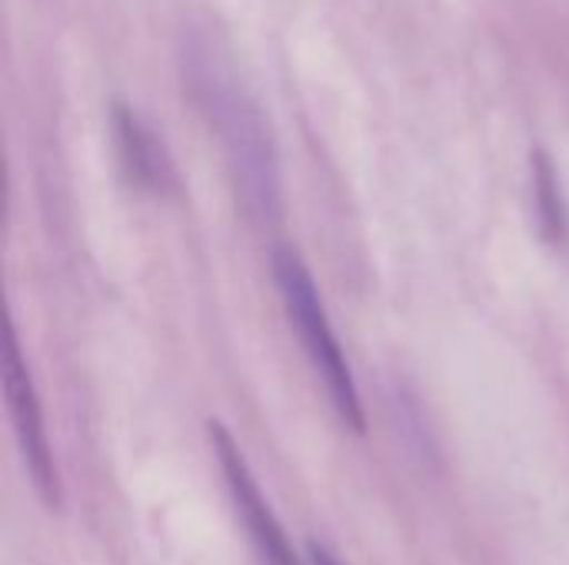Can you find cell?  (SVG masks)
Wrapping results in <instances>:
<instances>
[{"instance_id": "cell-1", "label": "cell", "mask_w": 569, "mask_h": 565, "mask_svg": "<svg viewBox=\"0 0 569 565\" xmlns=\"http://www.w3.org/2000/svg\"><path fill=\"white\" fill-rule=\"evenodd\" d=\"M183 80L227 157L243 213L270 226L280 220V167L273 133L253 93L243 87L227 43L210 30H190L183 43Z\"/></svg>"}, {"instance_id": "cell-2", "label": "cell", "mask_w": 569, "mask_h": 565, "mask_svg": "<svg viewBox=\"0 0 569 565\" xmlns=\"http://www.w3.org/2000/svg\"><path fill=\"white\" fill-rule=\"evenodd\" d=\"M273 280L280 290V300L287 306V316L303 343V353L310 356L317 376L327 386V396L337 410V416L353 430L363 433L367 430V416H363V403H360V390L353 380V370L340 350V340L330 326V316L323 310L320 290L310 276V270L303 266V260L280 246L273 253Z\"/></svg>"}, {"instance_id": "cell-3", "label": "cell", "mask_w": 569, "mask_h": 565, "mask_svg": "<svg viewBox=\"0 0 569 565\" xmlns=\"http://www.w3.org/2000/svg\"><path fill=\"white\" fill-rule=\"evenodd\" d=\"M3 396H7V413H10L17 443H20V456L33 480V490L50 509H57L60 506V473H57V460L50 453L40 400H37V390H33L30 370L23 363L13 326H7V333H3Z\"/></svg>"}, {"instance_id": "cell-4", "label": "cell", "mask_w": 569, "mask_h": 565, "mask_svg": "<svg viewBox=\"0 0 569 565\" xmlns=\"http://www.w3.org/2000/svg\"><path fill=\"white\" fill-rule=\"evenodd\" d=\"M210 443H213V456L220 463V473H223V483L230 490V500H233V509L250 536V543L257 546L260 559L267 565H300L297 553H293V543L283 529V523L277 519L273 506L267 503L257 476L250 473L247 466V456L243 450L237 446V440L227 433V426L220 423H210Z\"/></svg>"}, {"instance_id": "cell-5", "label": "cell", "mask_w": 569, "mask_h": 565, "mask_svg": "<svg viewBox=\"0 0 569 565\" xmlns=\"http://www.w3.org/2000/svg\"><path fill=\"white\" fill-rule=\"evenodd\" d=\"M113 137H117L120 160L140 190L167 193L177 186V173H173V163L163 150V140L153 133V127L140 113L117 103L113 107Z\"/></svg>"}, {"instance_id": "cell-6", "label": "cell", "mask_w": 569, "mask_h": 565, "mask_svg": "<svg viewBox=\"0 0 569 565\" xmlns=\"http://www.w3.org/2000/svg\"><path fill=\"white\" fill-rule=\"evenodd\" d=\"M533 200H537V216L540 230L550 246H567L569 243V210L563 200L560 176L553 170V160L547 153L533 157Z\"/></svg>"}, {"instance_id": "cell-7", "label": "cell", "mask_w": 569, "mask_h": 565, "mask_svg": "<svg viewBox=\"0 0 569 565\" xmlns=\"http://www.w3.org/2000/svg\"><path fill=\"white\" fill-rule=\"evenodd\" d=\"M310 565H340V563H337L323 546H317V543H313V546H310Z\"/></svg>"}]
</instances>
